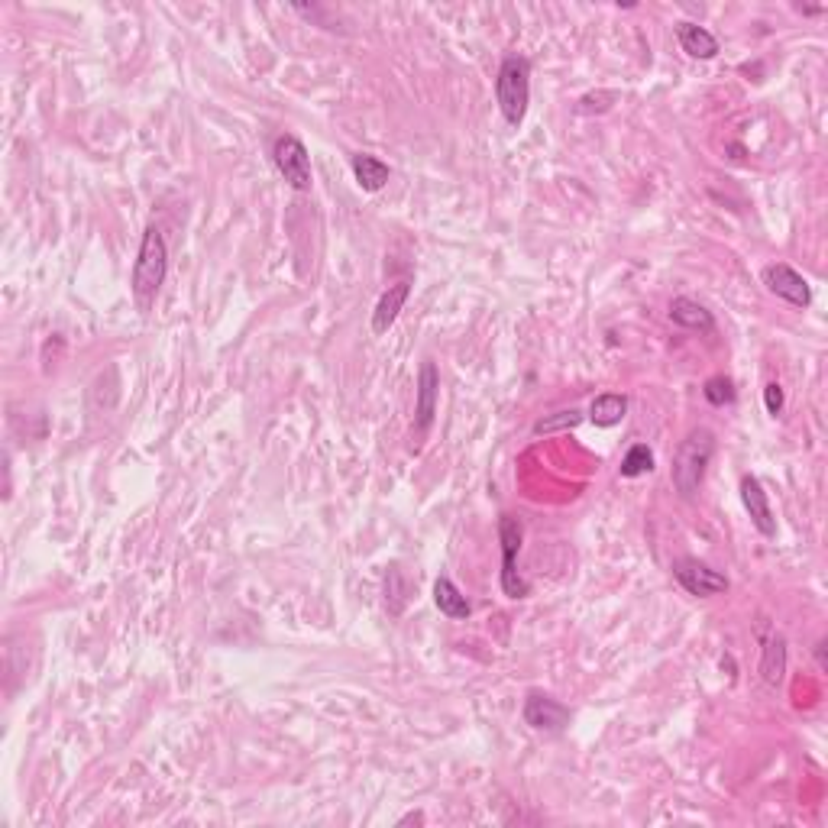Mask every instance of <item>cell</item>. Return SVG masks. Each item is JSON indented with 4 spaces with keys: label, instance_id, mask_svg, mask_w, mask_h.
<instances>
[{
    "label": "cell",
    "instance_id": "10",
    "mask_svg": "<svg viewBox=\"0 0 828 828\" xmlns=\"http://www.w3.org/2000/svg\"><path fill=\"white\" fill-rule=\"evenodd\" d=\"M437 395H440V372L427 360L418 372V405H414V434L418 437L431 431L437 414Z\"/></svg>",
    "mask_w": 828,
    "mask_h": 828
},
{
    "label": "cell",
    "instance_id": "18",
    "mask_svg": "<svg viewBox=\"0 0 828 828\" xmlns=\"http://www.w3.org/2000/svg\"><path fill=\"white\" fill-rule=\"evenodd\" d=\"M654 469V450L647 447V444H634L628 453H625V460H621L618 466V473L625 476V479H638V476H647Z\"/></svg>",
    "mask_w": 828,
    "mask_h": 828
},
{
    "label": "cell",
    "instance_id": "22",
    "mask_svg": "<svg viewBox=\"0 0 828 828\" xmlns=\"http://www.w3.org/2000/svg\"><path fill=\"white\" fill-rule=\"evenodd\" d=\"M783 402H786V398H783V385H780V382H767V385H764V405H767V414H774V418H777V414L783 411Z\"/></svg>",
    "mask_w": 828,
    "mask_h": 828
},
{
    "label": "cell",
    "instance_id": "19",
    "mask_svg": "<svg viewBox=\"0 0 828 828\" xmlns=\"http://www.w3.org/2000/svg\"><path fill=\"white\" fill-rule=\"evenodd\" d=\"M583 424V411H557V414H550V418H541L534 424V434H557V431H573V427Z\"/></svg>",
    "mask_w": 828,
    "mask_h": 828
},
{
    "label": "cell",
    "instance_id": "4",
    "mask_svg": "<svg viewBox=\"0 0 828 828\" xmlns=\"http://www.w3.org/2000/svg\"><path fill=\"white\" fill-rule=\"evenodd\" d=\"M521 537H524V528L515 515H502L499 518V544H502V592L508 599H528L531 596V583L518 573L515 567V557L521 550Z\"/></svg>",
    "mask_w": 828,
    "mask_h": 828
},
{
    "label": "cell",
    "instance_id": "23",
    "mask_svg": "<svg viewBox=\"0 0 828 828\" xmlns=\"http://www.w3.org/2000/svg\"><path fill=\"white\" fill-rule=\"evenodd\" d=\"M816 660H819V667L825 670V641H819V644H816Z\"/></svg>",
    "mask_w": 828,
    "mask_h": 828
},
{
    "label": "cell",
    "instance_id": "6",
    "mask_svg": "<svg viewBox=\"0 0 828 828\" xmlns=\"http://www.w3.org/2000/svg\"><path fill=\"white\" fill-rule=\"evenodd\" d=\"M673 579L680 583L689 596H696V599H709V596H719V592L728 589V576L719 573V570H712L709 563H702L696 557H680V560H673Z\"/></svg>",
    "mask_w": 828,
    "mask_h": 828
},
{
    "label": "cell",
    "instance_id": "14",
    "mask_svg": "<svg viewBox=\"0 0 828 828\" xmlns=\"http://www.w3.org/2000/svg\"><path fill=\"white\" fill-rule=\"evenodd\" d=\"M434 605L440 615H447L453 621H463L473 615V605H469V599L457 589V583H453L450 576H440L434 583Z\"/></svg>",
    "mask_w": 828,
    "mask_h": 828
},
{
    "label": "cell",
    "instance_id": "16",
    "mask_svg": "<svg viewBox=\"0 0 828 828\" xmlns=\"http://www.w3.org/2000/svg\"><path fill=\"white\" fill-rule=\"evenodd\" d=\"M625 414H628V398L618 392H602L589 405V421L596 427H615L625 421Z\"/></svg>",
    "mask_w": 828,
    "mask_h": 828
},
{
    "label": "cell",
    "instance_id": "12",
    "mask_svg": "<svg viewBox=\"0 0 828 828\" xmlns=\"http://www.w3.org/2000/svg\"><path fill=\"white\" fill-rule=\"evenodd\" d=\"M670 321L683 330H699V334H712L715 330V317L706 305H699L696 298H673L670 301Z\"/></svg>",
    "mask_w": 828,
    "mask_h": 828
},
{
    "label": "cell",
    "instance_id": "15",
    "mask_svg": "<svg viewBox=\"0 0 828 828\" xmlns=\"http://www.w3.org/2000/svg\"><path fill=\"white\" fill-rule=\"evenodd\" d=\"M350 169H353L356 185H360L363 191H379V188H385V182L392 178V169H389V165H385L382 159H376V156H369V153L353 156V159H350Z\"/></svg>",
    "mask_w": 828,
    "mask_h": 828
},
{
    "label": "cell",
    "instance_id": "3",
    "mask_svg": "<svg viewBox=\"0 0 828 828\" xmlns=\"http://www.w3.org/2000/svg\"><path fill=\"white\" fill-rule=\"evenodd\" d=\"M712 457H715V434L709 427H696V431L680 444L676 460H673V486L683 499H696L699 495Z\"/></svg>",
    "mask_w": 828,
    "mask_h": 828
},
{
    "label": "cell",
    "instance_id": "8",
    "mask_svg": "<svg viewBox=\"0 0 828 828\" xmlns=\"http://www.w3.org/2000/svg\"><path fill=\"white\" fill-rule=\"evenodd\" d=\"M761 282L767 285L770 295L783 298L786 305H793V308H809L812 305L809 282L793 266H786V262H770V266H764Z\"/></svg>",
    "mask_w": 828,
    "mask_h": 828
},
{
    "label": "cell",
    "instance_id": "7",
    "mask_svg": "<svg viewBox=\"0 0 828 828\" xmlns=\"http://www.w3.org/2000/svg\"><path fill=\"white\" fill-rule=\"evenodd\" d=\"M524 725H531L534 731H547V735H560L567 731L573 712L570 706H563L560 699H554L550 693H541V689H531L528 699H524Z\"/></svg>",
    "mask_w": 828,
    "mask_h": 828
},
{
    "label": "cell",
    "instance_id": "21",
    "mask_svg": "<svg viewBox=\"0 0 828 828\" xmlns=\"http://www.w3.org/2000/svg\"><path fill=\"white\" fill-rule=\"evenodd\" d=\"M408 583H402V567H392L389 570V579H385V596H395V599H402V605H405V599H408Z\"/></svg>",
    "mask_w": 828,
    "mask_h": 828
},
{
    "label": "cell",
    "instance_id": "2",
    "mask_svg": "<svg viewBox=\"0 0 828 828\" xmlns=\"http://www.w3.org/2000/svg\"><path fill=\"white\" fill-rule=\"evenodd\" d=\"M495 101L508 127H521L531 104V62L524 55H505L495 75Z\"/></svg>",
    "mask_w": 828,
    "mask_h": 828
},
{
    "label": "cell",
    "instance_id": "20",
    "mask_svg": "<svg viewBox=\"0 0 828 828\" xmlns=\"http://www.w3.org/2000/svg\"><path fill=\"white\" fill-rule=\"evenodd\" d=\"M702 395H706V402L715 405V408H725V405H735V382H731L728 376H712L706 382V389H702Z\"/></svg>",
    "mask_w": 828,
    "mask_h": 828
},
{
    "label": "cell",
    "instance_id": "13",
    "mask_svg": "<svg viewBox=\"0 0 828 828\" xmlns=\"http://www.w3.org/2000/svg\"><path fill=\"white\" fill-rule=\"evenodd\" d=\"M676 43H680V49L689 55V59H715L719 55V39H715L706 26H699V23H676Z\"/></svg>",
    "mask_w": 828,
    "mask_h": 828
},
{
    "label": "cell",
    "instance_id": "9",
    "mask_svg": "<svg viewBox=\"0 0 828 828\" xmlns=\"http://www.w3.org/2000/svg\"><path fill=\"white\" fill-rule=\"evenodd\" d=\"M741 502H744V508H748L751 524L757 531H761L764 537H777L774 508H770V499H767V492L761 486V479L751 476V473L741 476Z\"/></svg>",
    "mask_w": 828,
    "mask_h": 828
},
{
    "label": "cell",
    "instance_id": "1",
    "mask_svg": "<svg viewBox=\"0 0 828 828\" xmlns=\"http://www.w3.org/2000/svg\"><path fill=\"white\" fill-rule=\"evenodd\" d=\"M165 275H169V250H165L159 227H146L140 253L133 262V298L143 314H149V308L156 305Z\"/></svg>",
    "mask_w": 828,
    "mask_h": 828
},
{
    "label": "cell",
    "instance_id": "5",
    "mask_svg": "<svg viewBox=\"0 0 828 828\" xmlns=\"http://www.w3.org/2000/svg\"><path fill=\"white\" fill-rule=\"evenodd\" d=\"M272 159H275V169L285 178L288 188L295 191H311L314 185V172H311V153L308 146L298 140V136L285 133L275 140L272 146Z\"/></svg>",
    "mask_w": 828,
    "mask_h": 828
},
{
    "label": "cell",
    "instance_id": "11",
    "mask_svg": "<svg viewBox=\"0 0 828 828\" xmlns=\"http://www.w3.org/2000/svg\"><path fill=\"white\" fill-rule=\"evenodd\" d=\"M408 295H411V285L408 282H395V285L385 288L376 311H372V334H376V337L389 334V327L398 321V314H402Z\"/></svg>",
    "mask_w": 828,
    "mask_h": 828
},
{
    "label": "cell",
    "instance_id": "17",
    "mask_svg": "<svg viewBox=\"0 0 828 828\" xmlns=\"http://www.w3.org/2000/svg\"><path fill=\"white\" fill-rule=\"evenodd\" d=\"M786 673V638L783 634H770L764 644V660H761V676L767 686H780Z\"/></svg>",
    "mask_w": 828,
    "mask_h": 828
}]
</instances>
